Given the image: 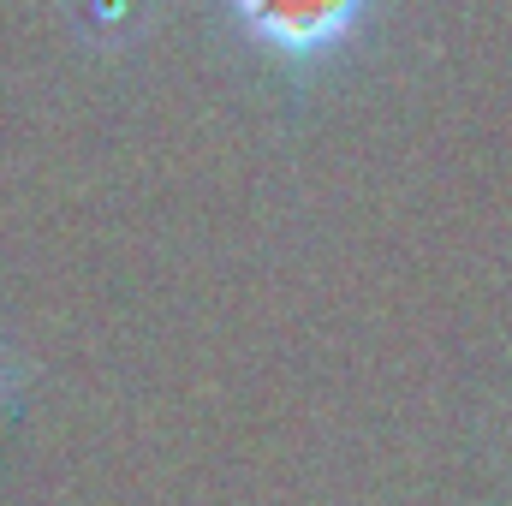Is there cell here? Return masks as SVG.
<instances>
[{
  "label": "cell",
  "instance_id": "1",
  "mask_svg": "<svg viewBox=\"0 0 512 506\" xmlns=\"http://www.w3.org/2000/svg\"><path fill=\"white\" fill-rule=\"evenodd\" d=\"M233 6H239L245 30L256 42H268L274 54L316 60L358 30L370 0H233Z\"/></svg>",
  "mask_w": 512,
  "mask_h": 506
}]
</instances>
